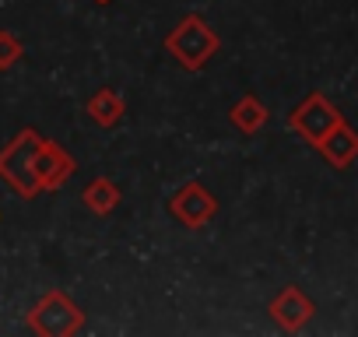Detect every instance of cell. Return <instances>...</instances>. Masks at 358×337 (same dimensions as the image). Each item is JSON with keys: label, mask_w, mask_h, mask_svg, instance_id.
I'll list each match as a JSON object with an SVG mask.
<instances>
[{"label": "cell", "mask_w": 358, "mask_h": 337, "mask_svg": "<svg viewBox=\"0 0 358 337\" xmlns=\"http://www.w3.org/2000/svg\"><path fill=\"white\" fill-rule=\"evenodd\" d=\"M313 316H316V302H313L299 285H285V288L271 299V320H274L281 330H288V334L302 330Z\"/></svg>", "instance_id": "obj_6"}, {"label": "cell", "mask_w": 358, "mask_h": 337, "mask_svg": "<svg viewBox=\"0 0 358 337\" xmlns=\"http://www.w3.org/2000/svg\"><path fill=\"white\" fill-rule=\"evenodd\" d=\"M341 123H344L341 109H337L323 92H309V95L288 113L292 134H299V137H302L306 144H313V148H320Z\"/></svg>", "instance_id": "obj_4"}, {"label": "cell", "mask_w": 358, "mask_h": 337, "mask_svg": "<svg viewBox=\"0 0 358 337\" xmlns=\"http://www.w3.org/2000/svg\"><path fill=\"white\" fill-rule=\"evenodd\" d=\"M229 120H232V127H236L239 134L253 137V134H260V130L267 127L271 113H267V106H264L257 95H243V99L229 109Z\"/></svg>", "instance_id": "obj_10"}, {"label": "cell", "mask_w": 358, "mask_h": 337, "mask_svg": "<svg viewBox=\"0 0 358 337\" xmlns=\"http://www.w3.org/2000/svg\"><path fill=\"white\" fill-rule=\"evenodd\" d=\"M323 158H327V165H334V168H348L355 158H358V130L355 127H348V123H341L320 148H316Z\"/></svg>", "instance_id": "obj_8"}, {"label": "cell", "mask_w": 358, "mask_h": 337, "mask_svg": "<svg viewBox=\"0 0 358 337\" xmlns=\"http://www.w3.org/2000/svg\"><path fill=\"white\" fill-rule=\"evenodd\" d=\"M81 201H85V208H88L92 215H113V211L120 208L123 194H120V187H116L109 176H95V180L85 187Z\"/></svg>", "instance_id": "obj_11"}, {"label": "cell", "mask_w": 358, "mask_h": 337, "mask_svg": "<svg viewBox=\"0 0 358 337\" xmlns=\"http://www.w3.org/2000/svg\"><path fill=\"white\" fill-rule=\"evenodd\" d=\"M99 4H109V0H99Z\"/></svg>", "instance_id": "obj_13"}, {"label": "cell", "mask_w": 358, "mask_h": 337, "mask_svg": "<svg viewBox=\"0 0 358 337\" xmlns=\"http://www.w3.org/2000/svg\"><path fill=\"white\" fill-rule=\"evenodd\" d=\"M85 109H88L92 123L102 127V130H113V127L127 116V102H123V95H120L116 88H99V92L88 99Z\"/></svg>", "instance_id": "obj_9"}, {"label": "cell", "mask_w": 358, "mask_h": 337, "mask_svg": "<svg viewBox=\"0 0 358 337\" xmlns=\"http://www.w3.org/2000/svg\"><path fill=\"white\" fill-rule=\"evenodd\" d=\"M78 173V165H74V158L57 144V141H50V137H43V144H39V155H36V176H39V187H43V194H53V190H60L71 176Z\"/></svg>", "instance_id": "obj_7"}, {"label": "cell", "mask_w": 358, "mask_h": 337, "mask_svg": "<svg viewBox=\"0 0 358 337\" xmlns=\"http://www.w3.org/2000/svg\"><path fill=\"white\" fill-rule=\"evenodd\" d=\"M22 57H25L22 39L15 32H8V29H0V71H11Z\"/></svg>", "instance_id": "obj_12"}, {"label": "cell", "mask_w": 358, "mask_h": 337, "mask_svg": "<svg viewBox=\"0 0 358 337\" xmlns=\"http://www.w3.org/2000/svg\"><path fill=\"white\" fill-rule=\"evenodd\" d=\"M169 215H172L179 225H187V229H204V225L218 215V197H215L204 183L190 180V183H183V187L169 197Z\"/></svg>", "instance_id": "obj_5"}, {"label": "cell", "mask_w": 358, "mask_h": 337, "mask_svg": "<svg viewBox=\"0 0 358 337\" xmlns=\"http://www.w3.org/2000/svg\"><path fill=\"white\" fill-rule=\"evenodd\" d=\"M165 50L183 71H204L211 57L222 50V39L201 15H187L165 36Z\"/></svg>", "instance_id": "obj_2"}, {"label": "cell", "mask_w": 358, "mask_h": 337, "mask_svg": "<svg viewBox=\"0 0 358 337\" xmlns=\"http://www.w3.org/2000/svg\"><path fill=\"white\" fill-rule=\"evenodd\" d=\"M81 327L85 313L67 292H46L29 313V330L39 337H74Z\"/></svg>", "instance_id": "obj_3"}, {"label": "cell", "mask_w": 358, "mask_h": 337, "mask_svg": "<svg viewBox=\"0 0 358 337\" xmlns=\"http://www.w3.org/2000/svg\"><path fill=\"white\" fill-rule=\"evenodd\" d=\"M43 134L25 127L18 130L4 148H0V180H4L22 201H32L43 194L39 176H36V155H39Z\"/></svg>", "instance_id": "obj_1"}]
</instances>
